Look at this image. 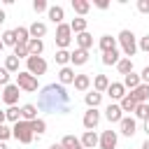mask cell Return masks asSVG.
I'll return each instance as SVG.
<instances>
[{"label": "cell", "instance_id": "obj_1", "mask_svg": "<svg viewBox=\"0 0 149 149\" xmlns=\"http://www.w3.org/2000/svg\"><path fill=\"white\" fill-rule=\"evenodd\" d=\"M37 109L47 112V114H68L72 109V98L63 84L54 81V84H47L40 88Z\"/></svg>", "mask_w": 149, "mask_h": 149}, {"label": "cell", "instance_id": "obj_2", "mask_svg": "<svg viewBox=\"0 0 149 149\" xmlns=\"http://www.w3.org/2000/svg\"><path fill=\"white\" fill-rule=\"evenodd\" d=\"M116 42L121 44L123 58H130V56H135V51H137V40H135V33H133V30L123 28V30L116 35Z\"/></svg>", "mask_w": 149, "mask_h": 149}, {"label": "cell", "instance_id": "obj_3", "mask_svg": "<svg viewBox=\"0 0 149 149\" xmlns=\"http://www.w3.org/2000/svg\"><path fill=\"white\" fill-rule=\"evenodd\" d=\"M12 135L21 142V144H30L33 140H35V133H33V126H30V121H16L14 126H12Z\"/></svg>", "mask_w": 149, "mask_h": 149}, {"label": "cell", "instance_id": "obj_4", "mask_svg": "<svg viewBox=\"0 0 149 149\" xmlns=\"http://www.w3.org/2000/svg\"><path fill=\"white\" fill-rule=\"evenodd\" d=\"M16 86H19L21 91H26V93H35V91H37V77H33V74L26 72V70H19V72H16Z\"/></svg>", "mask_w": 149, "mask_h": 149}, {"label": "cell", "instance_id": "obj_5", "mask_svg": "<svg viewBox=\"0 0 149 149\" xmlns=\"http://www.w3.org/2000/svg\"><path fill=\"white\" fill-rule=\"evenodd\" d=\"M56 47L58 49H68L70 47V42H72V28H70V23H61V26H56Z\"/></svg>", "mask_w": 149, "mask_h": 149}, {"label": "cell", "instance_id": "obj_6", "mask_svg": "<svg viewBox=\"0 0 149 149\" xmlns=\"http://www.w3.org/2000/svg\"><path fill=\"white\" fill-rule=\"evenodd\" d=\"M26 72H30L33 77L44 74V72H47V61H44L42 56H30V58L26 61Z\"/></svg>", "mask_w": 149, "mask_h": 149}, {"label": "cell", "instance_id": "obj_7", "mask_svg": "<svg viewBox=\"0 0 149 149\" xmlns=\"http://www.w3.org/2000/svg\"><path fill=\"white\" fill-rule=\"evenodd\" d=\"M19 95H21V88H19L16 84H7V86L2 88V102H5L7 107H14V105L19 102Z\"/></svg>", "mask_w": 149, "mask_h": 149}, {"label": "cell", "instance_id": "obj_8", "mask_svg": "<svg viewBox=\"0 0 149 149\" xmlns=\"http://www.w3.org/2000/svg\"><path fill=\"white\" fill-rule=\"evenodd\" d=\"M105 119H107L109 123H121V119H123L121 105H119V102H109L107 109H105Z\"/></svg>", "mask_w": 149, "mask_h": 149}, {"label": "cell", "instance_id": "obj_9", "mask_svg": "<svg viewBox=\"0 0 149 149\" xmlns=\"http://www.w3.org/2000/svg\"><path fill=\"white\" fill-rule=\"evenodd\" d=\"M116 142H119V133L116 130H102L100 135V149H116Z\"/></svg>", "mask_w": 149, "mask_h": 149}, {"label": "cell", "instance_id": "obj_10", "mask_svg": "<svg viewBox=\"0 0 149 149\" xmlns=\"http://www.w3.org/2000/svg\"><path fill=\"white\" fill-rule=\"evenodd\" d=\"M81 123H84V128H86V130H95V128H98V123H100V112H98V109H86V112H84Z\"/></svg>", "mask_w": 149, "mask_h": 149}, {"label": "cell", "instance_id": "obj_11", "mask_svg": "<svg viewBox=\"0 0 149 149\" xmlns=\"http://www.w3.org/2000/svg\"><path fill=\"white\" fill-rule=\"evenodd\" d=\"M135 130H137V121H135V116H123L121 123H119V133L126 135V137H133Z\"/></svg>", "mask_w": 149, "mask_h": 149}, {"label": "cell", "instance_id": "obj_12", "mask_svg": "<svg viewBox=\"0 0 149 149\" xmlns=\"http://www.w3.org/2000/svg\"><path fill=\"white\" fill-rule=\"evenodd\" d=\"M47 19H49L51 23H56V26H61V23H63V19H65V9H63L61 5H49V12H47Z\"/></svg>", "mask_w": 149, "mask_h": 149}, {"label": "cell", "instance_id": "obj_13", "mask_svg": "<svg viewBox=\"0 0 149 149\" xmlns=\"http://www.w3.org/2000/svg\"><path fill=\"white\" fill-rule=\"evenodd\" d=\"M105 93H107L112 100H119V102H121V98L126 95V86H123V81H112Z\"/></svg>", "mask_w": 149, "mask_h": 149}, {"label": "cell", "instance_id": "obj_14", "mask_svg": "<svg viewBox=\"0 0 149 149\" xmlns=\"http://www.w3.org/2000/svg\"><path fill=\"white\" fill-rule=\"evenodd\" d=\"M79 140H81L84 149H93V147H98V144H100V135H98L95 130H84V135H81Z\"/></svg>", "mask_w": 149, "mask_h": 149}, {"label": "cell", "instance_id": "obj_15", "mask_svg": "<svg viewBox=\"0 0 149 149\" xmlns=\"http://www.w3.org/2000/svg\"><path fill=\"white\" fill-rule=\"evenodd\" d=\"M74 68H70V65H65V68H61L58 70V84H63V86H68V84H74Z\"/></svg>", "mask_w": 149, "mask_h": 149}, {"label": "cell", "instance_id": "obj_16", "mask_svg": "<svg viewBox=\"0 0 149 149\" xmlns=\"http://www.w3.org/2000/svg\"><path fill=\"white\" fill-rule=\"evenodd\" d=\"M37 114H40V109H37V105H33V102H28V105L21 107V119H23V121H35V119H40Z\"/></svg>", "mask_w": 149, "mask_h": 149}, {"label": "cell", "instance_id": "obj_17", "mask_svg": "<svg viewBox=\"0 0 149 149\" xmlns=\"http://www.w3.org/2000/svg\"><path fill=\"white\" fill-rule=\"evenodd\" d=\"M28 30H30V37H33V40H42V37L47 35V23L35 21V23H30V26H28Z\"/></svg>", "mask_w": 149, "mask_h": 149}, {"label": "cell", "instance_id": "obj_18", "mask_svg": "<svg viewBox=\"0 0 149 149\" xmlns=\"http://www.w3.org/2000/svg\"><path fill=\"white\" fill-rule=\"evenodd\" d=\"M74 40H77V49H84V51H88V49L93 47V35H91L88 30H86V33H79Z\"/></svg>", "mask_w": 149, "mask_h": 149}, {"label": "cell", "instance_id": "obj_19", "mask_svg": "<svg viewBox=\"0 0 149 149\" xmlns=\"http://www.w3.org/2000/svg\"><path fill=\"white\" fill-rule=\"evenodd\" d=\"M84 102H86L88 109H98V105L102 102V93H98V91H88V93L84 95Z\"/></svg>", "mask_w": 149, "mask_h": 149}, {"label": "cell", "instance_id": "obj_20", "mask_svg": "<svg viewBox=\"0 0 149 149\" xmlns=\"http://www.w3.org/2000/svg\"><path fill=\"white\" fill-rule=\"evenodd\" d=\"M130 95L137 100V105L140 102H149V84H140L135 91H130Z\"/></svg>", "mask_w": 149, "mask_h": 149}, {"label": "cell", "instance_id": "obj_21", "mask_svg": "<svg viewBox=\"0 0 149 149\" xmlns=\"http://www.w3.org/2000/svg\"><path fill=\"white\" fill-rule=\"evenodd\" d=\"M98 47H100V51H102V54L114 51V49H116V37H112V35H102V37H100V42H98Z\"/></svg>", "mask_w": 149, "mask_h": 149}, {"label": "cell", "instance_id": "obj_22", "mask_svg": "<svg viewBox=\"0 0 149 149\" xmlns=\"http://www.w3.org/2000/svg\"><path fill=\"white\" fill-rule=\"evenodd\" d=\"M109 79H107V74H95L93 77V91H98V93H105L107 88H109Z\"/></svg>", "mask_w": 149, "mask_h": 149}, {"label": "cell", "instance_id": "obj_23", "mask_svg": "<svg viewBox=\"0 0 149 149\" xmlns=\"http://www.w3.org/2000/svg\"><path fill=\"white\" fill-rule=\"evenodd\" d=\"M14 35H16V44H28L33 37H30V30L26 26H16L14 28Z\"/></svg>", "mask_w": 149, "mask_h": 149}, {"label": "cell", "instance_id": "obj_24", "mask_svg": "<svg viewBox=\"0 0 149 149\" xmlns=\"http://www.w3.org/2000/svg\"><path fill=\"white\" fill-rule=\"evenodd\" d=\"M70 63H72V65H86V63H88V51H84V49H74L72 56H70Z\"/></svg>", "mask_w": 149, "mask_h": 149}, {"label": "cell", "instance_id": "obj_25", "mask_svg": "<svg viewBox=\"0 0 149 149\" xmlns=\"http://www.w3.org/2000/svg\"><path fill=\"white\" fill-rule=\"evenodd\" d=\"M61 144H63V149H84L81 140L74 137V135H65V137L61 140Z\"/></svg>", "mask_w": 149, "mask_h": 149}, {"label": "cell", "instance_id": "obj_26", "mask_svg": "<svg viewBox=\"0 0 149 149\" xmlns=\"http://www.w3.org/2000/svg\"><path fill=\"white\" fill-rule=\"evenodd\" d=\"M72 9L84 19V16L88 14V9H91V2H88V0H72Z\"/></svg>", "mask_w": 149, "mask_h": 149}, {"label": "cell", "instance_id": "obj_27", "mask_svg": "<svg viewBox=\"0 0 149 149\" xmlns=\"http://www.w3.org/2000/svg\"><path fill=\"white\" fill-rule=\"evenodd\" d=\"M140 84H142V77H140V74H135V72H130V74H126V77H123V86H126V88H130V91H135Z\"/></svg>", "mask_w": 149, "mask_h": 149}, {"label": "cell", "instance_id": "obj_28", "mask_svg": "<svg viewBox=\"0 0 149 149\" xmlns=\"http://www.w3.org/2000/svg\"><path fill=\"white\" fill-rule=\"evenodd\" d=\"M86 26H88V21H86V19H81V16H77V19H72V21H70V28H72V33H74V35L86 33Z\"/></svg>", "mask_w": 149, "mask_h": 149}, {"label": "cell", "instance_id": "obj_29", "mask_svg": "<svg viewBox=\"0 0 149 149\" xmlns=\"http://www.w3.org/2000/svg\"><path fill=\"white\" fill-rule=\"evenodd\" d=\"M102 65H116L119 61H121V54H119V49H114V51H107V54H102Z\"/></svg>", "mask_w": 149, "mask_h": 149}, {"label": "cell", "instance_id": "obj_30", "mask_svg": "<svg viewBox=\"0 0 149 149\" xmlns=\"http://www.w3.org/2000/svg\"><path fill=\"white\" fill-rule=\"evenodd\" d=\"M74 88L77 91H88L91 88V77L88 74H77L74 77Z\"/></svg>", "mask_w": 149, "mask_h": 149}, {"label": "cell", "instance_id": "obj_31", "mask_svg": "<svg viewBox=\"0 0 149 149\" xmlns=\"http://www.w3.org/2000/svg\"><path fill=\"white\" fill-rule=\"evenodd\" d=\"M119 105H121V109H123V112H135V107H137V100H135L130 93H126V95L121 98V102H119Z\"/></svg>", "mask_w": 149, "mask_h": 149}, {"label": "cell", "instance_id": "obj_32", "mask_svg": "<svg viewBox=\"0 0 149 149\" xmlns=\"http://www.w3.org/2000/svg\"><path fill=\"white\" fill-rule=\"evenodd\" d=\"M116 70H119V74H123V77H126V74H130V72H133V61L121 56V61L116 63Z\"/></svg>", "mask_w": 149, "mask_h": 149}, {"label": "cell", "instance_id": "obj_33", "mask_svg": "<svg viewBox=\"0 0 149 149\" xmlns=\"http://www.w3.org/2000/svg\"><path fill=\"white\" fill-rule=\"evenodd\" d=\"M133 114H135V119H140V121H149V102H140Z\"/></svg>", "mask_w": 149, "mask_h": 149}, {"label": "cell", "instance_id": "obj_34", "mask_svg": "<svg viewBox=\"0 0 149 149\" xmlns=\"http://www.w3.org/2000/svg\"><path fill=\"white\" fill-rule=\"evenodd\" d=\"M28 51H30V56H42L44 42H42V40H30V42H28Z\"/></svg>", "mask_w": 149, "mask_h": 149}, {"label": "cell", "instance_id": "obj_35", "mask_svg": "<svg viewBox=\"0 0 149 149\" xmlns=\"http://www.w3.org/2000/svg\"><path fill=\"white\" fill-rule=\"evenodd\" d=\"M70 56H72V51H68V49H58L54 58H56V63H58L61 68H65V65L70 63Z\"/></svg>", "mask_w": 149, "mask_h": 149}, {"label": "cell", "instance_id": "obj_36", "mask_svg": "<svg viewBox=\"0 0 149 149\" xmlns=\"http://www.w3.org/2000/svg\"><path fill=\"white\" fill-rule=\"evenodd\" d=\"M5 70H7L9 74H16V72H19V58H16L14 54L5 58Z\"/></svg>", "mask_w": 149, "mask_h": 149}, {"label": "cell", "instance_id": "obj_37", "mask_svg": "<svg viewBox=\"0 0 149 149\" xmlns=\"http://www.w3.org/2000/svg\"><path fill=\"white\" fill-rule=\"evenodd\" d=\"M5 114H7V121L9 123H16V121H21V109L14 105V107H7L5 109Z\"/></svg>", "mask_w": 149, "mask_h": 149}, {"label": "cell", "instance_id": "obj_38", "mask_svg": "<svg viewBox=\"0 0 149 149\" xmlns=\"http://www.w3.org/2000/svg\"><path fill=\"white\" fill-rule=\"evenodd\" d=\"M30 126H33V133H35L37 137H40L42 133H47V121H44L42 116H40V119H35V121H30Z\"/></svg>", "mask_w": 149, "mask_h": 149}, {"label": "cell", "instance_id": "obj_39", "mask_svg": "<svg viewBox=\"0 0 149 149\" xmlns=\"http://www.w3.org/2000/svg\"><path fill=\"white\" fill-rule=\"evenodd\" d=\"M14 56H16L19 61H21V58H26V61H28V58H30L28 44H16V47H14Z\"/></svg>", "mask_w": 149, "mask_h": 149}, {"label": "cell", "instance_id": "obj_40", "mask_svg": "<svg viewBox=\"0 0 149 149\" xmlns=\"http://www.w3.org/2000/svg\"><path fill=\"white\" fill-rule=\"evenodd\" d=\"M2 44H5V47H16V35H14V30H5V33H2Z\"/></svg>", "mask_w": 149, "mask_h": 149}, {"label": "cell", "instance_id": "obj_41", "mask_svg": "<svg viewBox=\"0 0 149 149\" xmlns=\"http://www.w3.org/2000/svg\"><path fill=\"white\" fill-rule=\"evenodd\" d=\"M33 9L40 14V12H49V2L47 0H33Z\"/></svg>", "mask_w": 149, "mask_h": 149}, {"label": "cell", "instance_id": "obj_42", "mask_svg": "<svg viewBox=\"0 0 149 149\" xmlns=\"http://www.w3.org/2000/svg\"><path fill=\"white\" fill-rule=\"evenodd\" d=\"M9 137H14V135H12V128H9L7 123H2V126H0V142H7Z\"/></svg>", "mask_w": 149, "mask_h": 149}, {"label": "cell", "instance_id": "obj_43", "mask_svg": "<svg viewBox=\"0 0 149 149\" xmlns=\"http://www.w3.org/2000/svg\"><path fill=\"white\" fill-rule=\"evenodd\" d=\"M137 49H140V51H144V54L149 56V33H147L144 37H140V42H137Z\"/></svg>", "mask_w": 149, "mask_h": 149}, {"label": "cell", "instance_id": "obj_44", "mask_svg": "<svg viewBox=\"0 0 149 149\" xmlns=\"http://www.w3.org/2000/svg\"><path fill=\"white\" fill-rule=\"evenodd\" d=\"M9 77H12V74H9L5 68H0V86H7V84H12V81H9Z\"/></svg>", "mask_w": 149, "mask_h": 149}, {"label": "cell", "instance_id": "obj_45", "mask_svg": "<svg viewBox=\"0 0 149 149\" xmlns=\"http://www.w3.org/2000/svg\"><path fill=\"white\" fill-rule=\"evenodd\" d=\"M137 12L140 14H149V0H137Z\"/></svg>", "mask_w": 149, "mask_h": 149}, {"label": "cell", "instance_id": "obj_46", "mask_svg": "<svg viewBox=\"0 0 149 149\" xmlns=\"http://www.w3.org/2000/svg\"><path fill=\"white\" fill-rule=\"evenodd\" d=\"M140 77H142V84H149V65H147V68L140 72Z\"/></svg>", "mask_w": 149, "mask_h": 149}, {"label": "cell", "instance_id": "obj_47", "mask_svg": "<svg viewBox=\"0 0 149 149\" xmlns=\"http://www.w3.org/2000/svg\"><path fill=\"white\" fill-rule=\"evenodd\" d=\"M93 5H95L98 9H107V7H109V2H107V0H95Z\"/></svg>", "mask_w": 149, "mask_h": 149}, {"label": "cell", "instance_id": "obj_48", "mask_svg": "<svg viewBox=\"0 0 149 149\" xmlns=\"http://www.w3.org/2000/svg\"><path fill=\"white\" fill-rule=\"evenodd\" d=\"M7 121V114H5V109H0V126Z\"/></svg>", "mask_w": 149, "mask_h": 149}, {"label": "cell", "instance_id": "obj_49", "mask_svg": "<svg viewBox=\"0 0 149 149\" xmlns=\"http://www.w3.org/2000/svg\"><path fill=\"white\" fill-rule=\"evenodd\" d=\"M49 149H63V144H61V142H54V144H51Z\"/></svg>", "mask_w": 149, "mask_h": 149}, {"label": "cell", "instance_id": "obj_50", "mask_svg": "<svg viewBox=\"0 0 149 149\" xmlns=\"http://www.w3.org/2000/svg\"><path fill=\"white\" fill-rule=\"evenodd\" d=\"M5 19H7L5 16V9H0V23H5Z\"/></svg>", "mask_w": 149, "mask_h": 149}, {"label": "cell", "instance_id": "obj_51", "mask_svg": "<svg viewBox=\"0 0 149 149\" xmlns=\"http://www.w3.org/2000/svg\"><path fill=\"white\" fill-rule=\"evenodd\" d=\"M140 149H149V137H147V140H144V144H142V147H140Z\"/></svg>", "mask_w": 149, "mask_h": 149}, {"label": "cell", "instance_id": "obj_52", "mask_svg": "<svg viewBox=\"0 0 149 149\" xmlns=\"http://www.w3.org/2000/svg\"><path fill=\"white\" fill-rule=\"evenodd\" d=\"M144 133H147V137H149V121H144Z\"/></svg>", "mask_w": 149, "mask_h": 149}, {"label": "cell", "instance_id": "obj_53", "mask_svg": "<svg viewBox=\"0 0 149 149\" xmlns=\"http://www.w3.org/2000/svg\"><path fill=\"white\" fill-rule=\"evenodd\" d=\"M0 149H7V144H5V142H0Z\"/></svg>", "mask_w": 149, "mask_h": 149}, {"label": "cell", "instance_id": "obj_54", "mask_svg": "<svg viewBox=\"0 0 149 149\" xmlns=\"http://www.w3.org/2000/svg\"><path fill=\"white\" fill-rule=\"evenodd\" d=\"M2 49H5V44H2V40H0V51H2Z\"/></svg>", "mask_w": 149, "mask_h": 149}]
</instances>
